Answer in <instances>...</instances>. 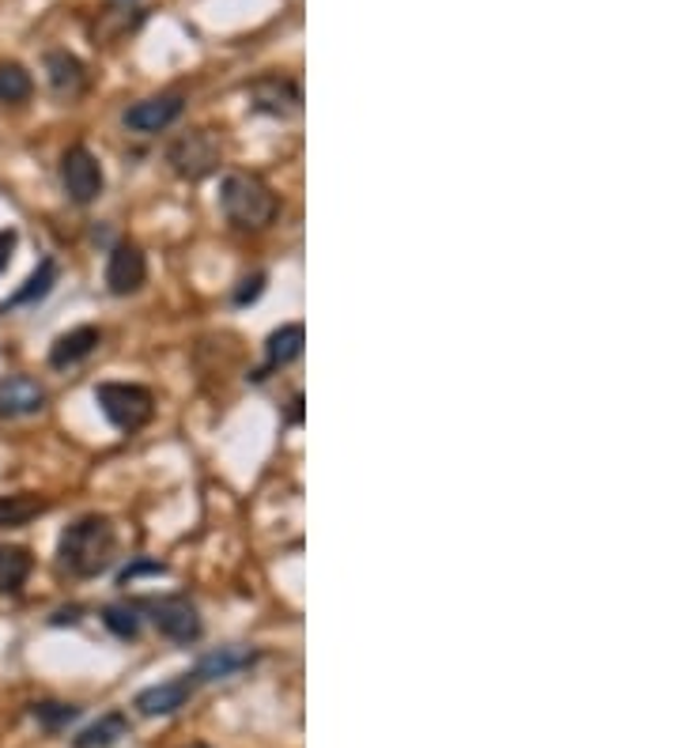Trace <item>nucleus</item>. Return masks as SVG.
<instances>
[{
  "label": "nucleus",
  "instance_id": "nucleus-1",
  "mask_svg": "<svg viewBox=\"0 0 680 748\" xmlns=\"http://www.w3.org/2000/svg\"><path fill=\"white\" fill-rule=\"evenodd\" d=\"M118 552V530L106 514H84L61 533L57 563L73 578H95L114 563Z\"/></svg>",
  "mask_w": 680,
  "mask_h": 748
},
{
  "label": "nucleus",
  "instance_id": "nucleus-2",
  "mask_svg": "<svg viewBox=\"0 0 680 748\" xmlns=\"http://www.w3.org/2000/svg\"><path fill=\"white\" fill-rule=\"evenodd\" d=\"M219 208H224V216L231 219L235 227H242V231H261V227H269L272 219H277V193L265 186L261 178H253V174H227L224 186H219Z\"/></svg>",
  "mask_w": 680,
  "mask_h": 748
},
{
  "label": "nucleus",
  "instance_id": "nucleus-3",
  "mask_svg": "<svg viewBox=\"0 0 680 748\" xmlns=\"http://www.w3.org/2000/svg\"><path fill=\"white\" fill-rule=\"evenodd\" d=\"M95 401H99L102 416L118 431H140L155 412L152 390L137 382H99L95 386Z\"/></svg>",
  "mask_w": 680,
  "mask_h": 748
},
{
  "label": "nucleus",
  "instance_id": "nucleus-4",
  "mask_svg": "<svg viewBox=\"0 0 680 748\" xmlns=\"http://www.w3.org/2000/svg\"><path fill=\"white\" fill-rule=\"evenodd\" d=\"M166 163L174 166V174L190 182L208 178L212 171L219 166V140L208 133V129H193V133H182L166 148Z\"/></svg>",
  "mask_w": 680,
  "mask_h": 748
},
{
  "label": "nucleus",
  "instance_id": "nucleus-5",
  "mask_svg": "<svg viewBox=\"0 0 680 748\" xmlns=\"http://www.w3.org/2000/svg\"><path fill=\"white\" fill-rule=\"evenodd\" d=\"M148 613H152V624L159 628V636H166L171 642H179V647H190V642L201 639V631H205V624H201V613L197 605L190 601V597H159V601L148 605Z\"/></svg>",
  "mask_w": 680,
  "mask_h": 748
},
{
  "label": "nucleus",
  "instance_id": "nucleus-6",
  "mask_svg": "<svg viewBox=\"0 0 680 748\" xmlns=\"http://www.w3.org/2000/svg\"><path fill=\"white\" fill-rule=\"evenodd\" d=\"M61 182H65V193L76 200V205H91L95 197L102 193L106 178H102V163L87 152L84 144L68 148L61 155Z\"/></svg>",
  "mask_w": 680,
  "mask_h": 748
},
{
  "label": "nucleus",
  "instance_id": "nucleus-7",
  "mask_svg": "<svg viewBox=\"0 0 680 748\" xmlns=\"http://www.w3.org/2000/svg\"><path fill=\"white\" fill-rule=\"evenodd\" d=\"M148 280V258L140 246L132 242H118L110 250V261H106V288L114 295H137Z\"/></svg>",
  "mask_w": 680,
  "mask_h": 748
},
{
  "label": "nucleus",
  "instance_id": "nucleus-8",
  "mask_svg": "<svg viewBox=\"0 0 680 748\" xmlns=\"http://www.w3.org/2000/svg\"><path fill=\"white\" fill-rule=\"evenodd\" d=\"M182 110H185L182 95H155V99L132 102L126 110V129H132V133H140V137L163 133V129H171L174 121L182 118Z\"/></svg>",
  "mask_w": 680,
  "mask_h": 748
},
{
  "label": "nucleus",
  "instance_id": "nucleus-9",
  "mask_svg": "<svg viewBox=\"0 0 680 748\" xmlns=\"http://www.w3.org/2000/svg\"><path fill=\"white\" fill-rule=\"evenodd\" d=\"M46 409V386L31 375H8L0 378V420L34 416Z\"/></svg>",
  "mask_w": 680,
  "mask_h": 748
},
{
  "label": "nucleus",
  "instance_id": "nucleus-10",
  "mask_svg": "<svg viewBox=\"0 0 680 748\" xmlns=\"http://www.w3.org/2000/svg\"><path fill=\"white\" fill-rule=\"evenodd\" d=\"M258 662V650L250 647H219L212 650V654L201 658L197 665H193V684H212V681H227V676L242 673V669H250Z\"/></svg>",
  "mask_w": 680,
  "mask_h": 748
},
{
  "label": "nucleus",
  "instance_id": "nucleus-11",
  "mask_svg": "<svg viewBox=\"0 0 680 748\" xmlns=\"http://www.w3.org/2000/svg\"><path fill=\"white\" fill-rule=\"evenodd\" d=\"M250 99H253V110L272 113V118H288V113L303 107L299 87L284 80V76H261V80L250 87Z\"/></svg>",
  "mask_w": 680,
  "mask_h": 748
},
{
  "label": "nucleus",
  "instance_id": "nucleus-12",
  "mask_svg": "<svg viewBox=\"0 0 680 748\" xmlns=\"http://www.w3.org/2000/svg\"><path fill=\"white\" fill-rule=\"evenodd\" d=\"M193 676L190 673H182L179 681H163V684H152V689H144L137 695V711L140 715H148V718H155V715H174V711H182L185 703H190V695H193Z\"/></svg>",
  "mask_w": 680,
  "mask_h": 748
},
{
  "label": "nucleus",
  "instance_id": "nucleus-13",
  "mask_svg": "<svg viewBox=\"0 0 680 748\" xmlns=\"http://www.w3.org/2000/svg\"><path fill=\"white\" fill-rule=\"evenodd\" d=\"M99 340H102V333L95 329V325H76V329L61 333L50 348V367L53 371H65V367L84 364V359L99 348Z\"/></svg>",
  "mask_w": 680,
  "mask_h": 748
},
{
  "label": "nucleus",
  "instance_id": "nucleus-14",
  "mask_svg": "<svg viewBox=\"0 0 680 748\" xmlns=\"http://www.w3.org/2000/svg\"><path fill=\"white\" fill-rule=\"evenodd\" d=\"M53 284H57V261L53 258H42L39 261V269L31 272V277L23 280V288L20 292H12L0 303V314H8V311H20V306H31V303H42L50 292H53Z\"/></svg>",
  "mask_w": 680,
  "mask_h": 748
},
{
  "label": "nucleus",
  "instance_id": "nucleus-15",
  "mask_svg": "<svg viewBox=\"0 0 680 748\" xmlns=\"http://www.w3.org/2000/svg\"><path fill=\"white\" fill-rule=\"evenodd\" d=\"M303 345H306V329L299 322H284L280 329H272L269 340H265V356H269V367L295 364V359L303 356Z\"/></svg>",
  "mask_w": 680,
  "mask_h": 748
},
{
  "label": "nucleus",
  "instance_id": "nucleus-16",
  "mask_svg": "<svg viewBox=\"0 0 680 748\" xmlns=\"http://www.w3.org/2000/svg\"><path fill=\"white\" fill-rule=\"evenodd\" d=\"M46 73H50V87L57 95H79L84 91V65H79V57H73L68 50H53L46 54Z\"/></svg>",
  "mask_w": 680,
  "mask_h": 748
},
{
  "label": "nucleus",
  "instance_id": "nucleus-17",
  "mask_svg": "<svg viewBox=\"0 0 680 748\" xmlns=\"http://www.w3.org/2000/svg\"><path fill=\"white\" fill-rule=\"evenodd\" d=\"M31 552L20 544H0V594H20L23 583L31 578Z\"/></svg>",
  "mask_w": 680,
  "mask_h": 748
},
{
  "label": "nucleus",
  "instance_id": "nucleus-18",
  "mask_svg": "<svg viewBox=\"0 0 680 748\" xmlns=\"http://www.w3.org/2000/svg\"><path fill=\"white\" fill-rule=\"evenodd\" d=\"M126 734H129V718L121 715V711H110V715H102L99 722H91V726H87L73 745L76 748H110V745H118Z\"/></svg>",
  "mask_w": 680,
  "mask_h": 748
},
{
  "label": "nucleus",
  "instance_id": "nucleus-19",
  "mask_svg": "<svg viewBox=\"0 0 680 748\" xmlns=\"http://www.w3.org/2000/svg\"><path fill=\"white\" fill-rule=\"evenodd\" d=\"M42 510H46V499L39 496H0V530H20Z\"/></svg>",
  "mask_w": 680,
  "mask_h": 748
},
{
  "label": "nucleus",
  "instance_id": "nucleus-20",
  "mask_svg": "<svg viewBox=\"0 0 680 748\" xmlns=\"http://www.w3.org/2000/svg\"><path fill=\"white\" fill-rule=\"evenodd\" d=\"M34 84H31V73H26L23 65H0V102H23L31 99Z\"/></svg>",
  "mask_w": 680,
  "mask_h": 748
},
{
  "label": "nucleus",
  "instance_id": "nucleus-21",
  "mask_svg": "<svg viewBox=\"0 0 680 748\" xmlns=\"http://www.w3.org/2000/svg\"><path fill=\"white\" fill-rule=\"evenodd\" d=\"M102 624H106V628H110L118 639H137V636H140L137 605H106V609H102Z\"/></svg>",
  "mask_w": 680,
  "mask_h": 748
},
{
  "label": "nucleus",
  "instance_id": "nucleus-22",
  "mask_svg": "<svg viewBox=\"0 0 680 748\" xmlns=\"http://www.w3.org/2000/svg\"><path fill=\"white\" fill-rule=\"evenodd\" d=\"M31 715L39 718V726L61 729V726H68V722L79 718V707H73V703H34Z\"/></svg>",
  "mask_w": 680,
  "mask_h": 748
},
{
  "label": "nucleus",
  "instance_id": "nucleus-23",
  "mask_svg": "<svg viewBox=\"0 0 680 748\" xmlns=\"http://www.w3.org/2000/svg\"><path fill=\"white\" fill-rule=\"evenodd\" d=\"M265 292V272H258V277H246L242 288L235 292V306H246V303H258Z\"/></svg>",
  "mask_w": 680,
  "mask_h": 748
},
{
  "label": "nucleus",
  "instance_id": "nucleus-24",
  "mask_svg": "<svg viewBox=\"0 0 680 748\" xmlns=\"http://www.w3.org/2000/svg\"><path fill=\"white\" fill-rule=\"evenodd\" d=\"M15 242H20V231H15V227H4V231H0V272H8V265H12Z\"/></svg>",
  "mask_w": 680,
  "mask_h": 748
},
{
  "label": "nucleus",
  "instance_id": "nucleus-25",
  "mask_svg": "<svg viewBox=\"0 0 680 748\" xmlns=\"http://www.w3.org/2000/svg\"><path fill=\"white\" fill-rule=\"evenodd\" d=\"M163 571H166L163 563H152V560H148V563H132L129 571H121V586H129L137 575H163Z\"/></svg>",
  "mask_w": 680,
  "mask_h": 748
}]
</instances>
